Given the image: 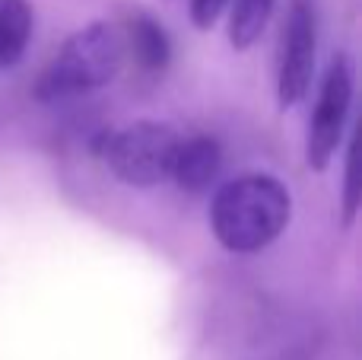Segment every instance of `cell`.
Returning <instances> with one entry per match:
<instances>
[{
    "label": "cell",
    "instance_id": "cell-1",
    "mask_svg": "<svg viewBox=\"0 0 362 360\" xmlns=\"http://www.w3.org/2000/svg\"><path fill=\"white\" fill-rule=\"evenodd\" d=\"M293 217V195L274 176L251 172L226 182L210 201V230L223 249L255 255L267 249Z\"/></svg>",
    "mask_w": 362,
    "mask_h": 360
},
{
    "label": "cell",
    "instance_id": "cell-2",
    "mask_svg": "<svg viewBox=\"0 0 362 360\" xmlns=\"http://www.w3.org/2000/svg\"><path fill=\"white\" fill-rule=\"evenodd\" d=\"M124 35L118 26L112 23H89L86 29L74 32L48 70L38 80L35 96L45 102L57 99H74V96L93 93V89L105 86L118 77L121 64H124Z\"/></svg>",
    "mask_w": 362,
    "mask_h": 360
},
{
    "label": "cell",
    "instance_id": "cell-3",
    "mask_svg": "<svg viewBox=\"0 0 362 360\" xmlns=\"http://www.w3.org/2000/svg\"><path fill=\"white\" fill-rule=\"evenodd\" d=\"M178 140L175 128L163 121H134L121 131L102 134L99 157L124 185L153 189L169 179Z\"/></svg>",
    "mask_w": 362,
    "mask_h": 360
},
{
    "label": "cell",
    "instance_id": "cell-4",
    "mask_svg": "<svg viewBox=\"0 0 362 360\" xmlns=\"http://www.w3.org/2000/svg\"><path fill=\"white\" fill-rule=\"evenodd\" d=\"M350 102H353V67L344 55H337L331 61V67H327L325 80H321L318 102H315L312 121H308V137H305L308 169L325 172L331 166L334 153H337L340 140H344Z\"/></svg>",
    "mask_w": 362,
    "mask_h": 360
},
{
    "label": "cell",
    "instance_id": "cell-5",
    "mask_svg": "<svg viewBox=\"0 0 362 360\" xmlns=\"http://www.w3.org/2000/svg\"><path fill=\"white\" fill-rule=\"evenodd\" d=\"M315 51H318L315 6L312 0H293L286 16V32H283L280 70H276V102H280L283 112L299 106L312 89Z\"/></svg>",
    "mask_w": 362,
    "mask_h": 360
},
{
    "label": "cell",
    "instance_id": "cell-6",
    "mask_svg": "<svg viewBox=\"0 0 362 360\" xmlns=\"http://www.w3.org/2000/svg\"><path fill=\"white\" fill-rule=\"evenodd\" d=\"M219 166H223V150L213 137H185L175 147V159H172V172L169 179H175L178 189L200 195L206 191L219 176Z\"/></svg>",
    "mask_w": 362,
    "mask_h": 360
},
{
    "label": "cell",
    "instance_id": "cell-7",
    "mask_svg": "<svg viewBox=\"0 0 362 360\" xmlns=\"http://www.w3.org/2000/svg\"><path fill=\"white\" fill-rule=\"evenodd\" d=\"M32 38L29 0H0V67H10L25 55Z\"/></svg>",
    "mask_w": 362,
    "mask_h": 360
},
{
    "label": "cell",
    "instance_id": "cell-8",
    "mask_svg": "<svg viewBox=\"0 0 362 360\" xmlns=\"http://www.w3.org/2000/svg\"><path fill=\"white\" fill-rule=\"evenodd\" d=\"M124 48L134 51V57L140 61V67L146 70H163L172 57V42L165 35V29L150 16H134L127 26Z\"/></svg>",
    "mask_w": 362,
    "mask_h": 360
},
{
    "label": "cell",
    "instance_id": "cell-9",
    "mask_svg": "<svg viewBox=\"0 0 362 360\" xmlns=\"http://www.w3.org/2000/svg\"><path fill=\"white\" fill-rule=\"evenodd\" d=\"M276 0H235L229 16V42L235 51H245L264 35Z\"/></svg>",
    "mask_w": 362,
    "mask_h": 360
},
{
    "label": "cell",
    "instance_id": "cell-10",
    "mask_svg": "<svg viewBox=\"0 0 362 360\" xmlns=\"http://www.w3.org/2000/svg\"><path fill=\"white\" fill-rule=\"evenodd\" d=\"M232 0H191V23L197 26V29H213L216 26V19L223 16V10L229 6Z\"/></svg>",
    "mask_w": 362,
    "mask_h": 360
}]
</instances>
